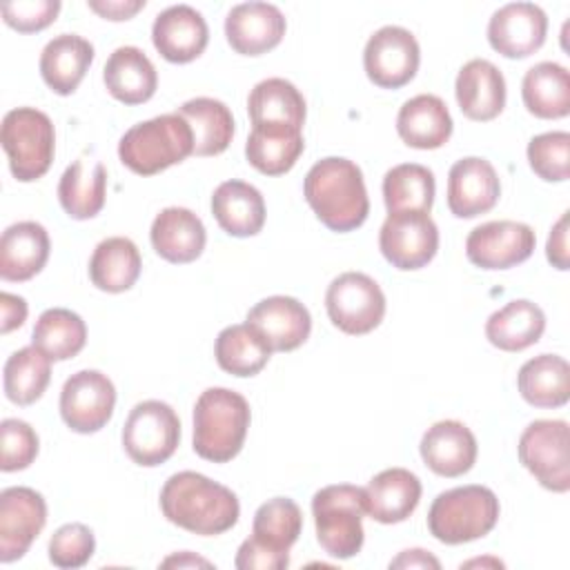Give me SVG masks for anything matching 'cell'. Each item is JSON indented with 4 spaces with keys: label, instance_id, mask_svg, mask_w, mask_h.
Segmentation results:
<instances>
[{
    "label": "cell",
    "instance_id": "obj_3",
    "mask_svg": "<svg viewBox=\"0 0 570 570\" xmlns=\"http://www.w3.org/2000/svg\"><path fill=\"white\" fill-rule=\"evenodd\" d=\"M252 412L243 394L207 387L194 405V452L214 463L232 461L245 443Z\"/></svg>",
    "mask_w": 570,
    "mask_h": 570
},
{
    "label": "cell",
    "instance_id": "obj_53",
    "mask_svg": "<svg viewBox=\"0 0 570 570\" xmlns=\"http://www.w3.org/2000/svg\"><path fill=\"white\" fill-rule=\"evenodd\" d=\"M474 566H492V568H503V561L499 559H472L461 563V568H474Z\"/></svg>",
    "mask_w": 570,
    "mask_h": 570
},
{
    "label": "cell",
    "instance_id": "obj_35",
    "mask_svg": "<svg viewBox=\"0 0 570 570\" xmlns=\"http://www.w3.org/2000/svg\"><path fill=\"white\" fill-rule=\"evenodd\" d=\"M107 198V169L102 163L85 165L73 160L60 176L58 200L73 220H89L100 214Z\"/></svg>",
    "mask_w": 570,
    "mask_h": 570
},
{
    "label": "cell",
    "instance_id": "obj_10",
    "mask_svg": "<svg viewBox=\"0 0 570 570\" xmlns=\"http://www.w3.org/2000/svg\"><path fill=\"white\" fill-rule=\"evenodd\" d=\"M325 309L334 327L361 336L381 325L385 316V294L372 276L343 272L325 292Z\"/></svg>",
    "mask_w": 570,
    "mask_h": 570
},
{
    "label": "cell",
    "instance_id": "obj_46",
    "mask_svg": "<svg viewBox=\"0 0 570 570\" xmlns=\"http://www.w3.org/2000/svg\"><path fill=\"white\" fill-rule=\"evenodd\" d=\"M0 11H2V20L11 29L20 33H36L56 20L60 11V2L58 0H18V2H4Z\"/></svg>",
    "mask_w": 570,
    "mask_h": 570
},
{
    "label": "cell",
    "instance_id": "obj_11",
    "mask_svg": "<svg viewBox=\"0 0 570 570\" xmlns=\"http://www.w3.org/2000/svg\"><path fill=\"white\" fill-rule=\"evenodd\" d=\"M379 249L401 272L421 269L436 256L439 227L430 212L387 214L379 232Z\"/></svg>",
    "mask_w": 570,
    "mask_h": 570
},
{
    "label": "cell",
    "instance_id": "obj_5",
    "mask_svg": "<svg viewBox=\"0 0 570 570\" xmlns=\"http://www.w3.org/2000/svg\"><path fill=\"white\" fill-rule=\"evenodd\" d=\"M499 499L485 485H459L441 492L428 510L430 534L448 546L476 541L499 521Z\"/></svg>",
    "mask_w": 570,
    "mask_h": 570
},
{
    "label": "cell",
    "instance_id": "obj_48",
    "mask_svg": "<svg viewBox=\"0 0 570 570\" xmlns=\"http://www.w3.org/2000/svg\"><path fill=\"white\" fill-rule=\"evenodd\" d=\"M568 214L563 212L559 220L552 225L548 245H546V256L552 263V267L566 272L570 267V254H568Z\"/></svg>",
    "mask_w": 570,
    "mask_h": 570
},
{
    "label": "cell",
    "instance_id": "obj_22",
    "mask_svg": "<svg viewBox=\"0 0 570 570\" xmlns=\"http://www.w3.org/2000/svg\"><path fill=\"white\" fill-rule=\"evenodd\" d=\"M454 94L465 118L488 122L505 107V78L494 62L472 58L459 69Z\"/></svg>",
    "mask_w": 570,
    "mask_h": 570
},
{
    "label": "cell",
    "instance_id": "obj_31",
    "mask_svg": "<svg viewBox=\"0 0 570 570\" xmlns=\"http://www.w3.org/2000/svg\"><path fill=\"white\" fill-rule=\"evenodd\" d=\"M546 330L543 309L528 301L514 298L501 309L492 312L485 321V338L503 352H521L534 345Z\"/></svg>",
    "mask_w": 570,
    "mask_h": 570
},
{
    "label": "cell",
    "instance_id": "obj_2",
    "mask_svg": "<svg viewBox=\"0 0 570 570\" xmlns=\"http://www.w3.org/2000/svg\"><path fill=\"white\" fill-rule=\"evenodd\" d=\"M303 194L316 218L332 232L361 227L370 214V198L361 167L341 156L314 163L303 180Z\"/></svg>",
    "mask_w": 570,
    "mask_h": 570
},
{
    "label": "cell",
    "instance_id": "obj_19",
    "mask_svg": "<svg viewBox=\"0 0 570 570\" xmlns=\"http://www.w3.org/2000/svg\"><path fill=\"white\" fill-rule=\"evenodd\" d=\"M287 22L269 2H240L225 18V38L240 56H261L281 45Z\"/></svg>",
    "mask_w": 570,
    "mask_h": 570
},
{
    "label": "cell",
    "instance_id": "obj_37",
    "mask_svg": "<svg viewBox=\"0 0 570 570\" xmlns=\"http://www.w3.org/2000/svg\"><path fill=\"white\" fill-rule=\"evenodd\" d=\"M214 354L220 370L245 379L256 376L267 365L272 347L252 325L236 323L220 330L216 336Z\"/></svg>",
    "mask_w": 570,
    "mask_h": 570
},
{
    "label": "cell",
    "instance_id": "obj_7",
    "mask_svg": "<svg viewBox=\"0 0 570 570\" xmlns=\"http://www.w3.org/2000/svg\"><path fill=\"white\" fill-rule=\"evenodd\" d=\"M0 142L7 151L9 169L20 183L42 178L53 163V122L36 107H16L7 111L0 127Z\"/></svg>",
    "mask_w": 570,
    "mask_h": 570
},
{
    "label": "cell",
    "instance_id": "obj_36",
    "mask_svg": "<svg viewBox=\"0 0 570 570\" xmlns=\"http://www.w3.org/2000/svg\"><path fill=\"white\" fill-rule=\"evenodd\" d=\"M180 114L194 134V156H218L234 138V116L229 107L216 98H191L183 102Z\"/></svg>",
    "mask_w": 570,
    "mask_h": 570
},
{
    "label": "cell",
    "instance_id": "obj_4",
    "mask_svg": "<svg viewBox=\"0 0 570 570\" xmlns=\"http://www.w3.org/2000/svg\"><path fill=\"white\" fill-rule=\"evenodd\" d=\"M187 156H194V134L176 111L129 127L118 142L120 163L138 176H154Z\"/></svg>",
    "mask_w": 570,
    "mask_h": 570
},
{
    "label": "cell",
    "instance_id": "obj_45",
    "mask_svg": "<svg viewBox=\"0 0 570 570\" xmlns=\"http://www.w3.org/2000/svg\"><path fill=\"white\" fill-rule=\"evenodd\" d=\"M0 470L18 472L29 468L38 456V434L36 430L20 419H4L0 423Z\"/></svg>",
    "mask_w": 570,
    "mask_h": 570
},
{
    "label": "cell",
    "instance_id": "obj_34",
    "mask_svg": "<svg viewBox=\"0 0 570 570\" xmlns=\"http://www.w3.org/2000/svg\"><path fill=\"white\" fill-rule=\"evenodd\" d=\"M517 387L534 407H561L570 399V365L559 354H539L521 365Z\"/></svg>",
    "mask_w": 570,
    "mask_h": 570
},
{
    "label": "cell",
    "instance_id": "obj_23",
    "mask_svg": "<svg viewBox=\"0 0 570 570\" xmlns=\"http://www.w3.org/2000/svg\"><path fill=\"white\" fill-rule=\"evenodd\" d=\"M154 252L167 263L196 261L207 243L203 220L187 207H165L156 214L149 229Z\"/></svg>",
    "mask_w": 570,
    "mask_h": 570
},
{
    "label": "cell",
    "instance_id": "obj_50",
    "mask_svg": "<svg viewBox=\"0 0 570 570\" xmlns=\"http://www.w3.org/2000/svg\"><path fill=\"white\" fill-rule=\"evenodd\" d=\"M0 334H9L20 327L27 318V303L22 296L2 292L0 294Z\"/></svg>",
    "mask_w": 570,
    "mask_h": 570
},
{
    "label": "cell",
    "instance_id": "obj_40",
    "mask_svg": "<svg viewBox=\"0 0 570 570\" xmlns=\"http://www.w3.org/2000/svg\"><path fill=\"white\" fill-rule=\"evenodd\" d=\"M85 343L87 325L76 312L67 307L45 309L31 332V345L42 350L51 361L73 358L80 354Z\"/></svg>",
    "mask_w": 570,
    "mask_h": 570
},
{
    "label": "cell",
    "instance_id": "obj_44",
    "mask_svg": "<svg viewBox=\"0 0 570 570\" xmlns=\"http://www.w3.org/2000/svg\"><path fill=\"white\" fill-rule=\"evenodd\" d=\"M96 552V539L85 523L60 525L49 541V561L56 568H82Z\"/></svg>",
    "mask_w": 570,
    "mask_h": 570
},
{
    "label": "cell",
    "instance_id": "obj_26",
    "mask_svg": "<svg viewBox=\"0 0 570 570\" xmlns=\"http://www.w3.org/2000/svg\"><path fill=\"white\" fill-rule=\"evenodd\" d=\"M365 490V510L379 523L405 521L421 501V481L405 468H387L370 479Z\"/></svg>",
    "mask_w": 570,
    "mask_h": 570
},
{
    "label": "cell",
    "instance_id": "obj_17",
    "mask_svg": "<svg viewBox=\"0 0 570 570\" xmlns=\"http://www.w3.org/2000/svg\"><path fill=\"white\" fill-rule=\"evenodd\" d=\"M272 347V352H292L301 347L312 332L309 309L294 296H267L258 301L245 318Z\"/></svg>",
    "mask_w": 570,
    "mask_h": 570
},
{
    "label": "cell",
    "instance_id": "obj_24",
    "mask_svg": "<svg viewBox=\"0 0 570 570\" xmlns=\"http://www.w3.org/2000/svg\"><path fill=\"white\" fill-rule=\"evenodd\" d=\"M49 234L36 220L9 225L0 238V278L22 283L33 278L49 258Z\"/></svg>",
    "mask_w": 570,
    "mask_h": 570
},
{
    "label": "cell",
    "instance_id": "obj_43",
    "mask_svg": "<svg viewBox=\"0 0 570 570\" xmlns=\"http://www.w3.org/2000/svg\"><path fill=\"white\" fill-rule=\"evenodd\" d=\"M530 169L548 183H563L570 176V134L546 131L528 142Z\"/></svg>",
    "mask_w": 570,
    "mask_h": 570
},
{
    "label": "cell",
    "instance_id": "obj_9",
    "mask_svg": "<svg viewBox=\"0 0 570 570\" xmlns=\"http://www.w3.org/2000/svg\"><path fill=\"white\" fill-rule=\"evenodd\" d=\"M519 461L552 492L570 490V430L561 419L532 421L519 436Z\"/></svg>",
    "mask_w": 570,
    "mask_h": 570
},
{
    "label": "cell",
    "instance_id": "obj_8",
    "mask_svg": "<svg viewBox=\"0 0 570 570\" xmlns=\"http://www.w3.org/2000/svg\"><path fill=\"white\" fill-rule=\"evenodd\" d=\"M180 419L165 401H140L129 410L122 425V448L127 456L142 468L165 463L178 448Z\"/></svg>",
    "mask_w": 570,
    "mask_h": 570
},
{
    "label": "cell",
    "instance_id": "obj_42",
    "mask_svg": "<svg viewBox=\"0 0 570 570\" xmlns=\"http://www.w3.org/2000/svg\"><path fill=\"white\" fill-rule=\"evenodd\" d=\"M301 530L303 512L289 497H274L261 503L254 512L252 537L274 550L289 552V548L298 541Z\"/></svg>",
    "mask_w": 570,
    "mask_h": 570
},
{
    "label": "cell",
    "instance_id": "obj_18",
    "mask_svg": "<svg viewBox=\"0 0 570 570\" xmlns=\"http://www.w3.org/2000/svg\"><path fill=\"white\" fill-rule=\"evenodd\" d=\"M501 196V183L490 160L465 156L450 167L448 207L456 218H476L490 212Z\"/></svg>",
    "mask_w": 570,
    "mask_h": 570
},
{
    "label": "cell",
    "instance_id": "obj_25",
    "mask_svg": "<svg viewBox=\"0 0 570 570\" xmlns=\"http://www.w3.org/2000/svg\"><path fill=\"white\" fill-rule=\"evenodd\" d=\"M305 149L301 127L285 122H261L252 125L249 138L245 142L247 163L265 174L281 176L287 174Z\"/></svg>",
    "mask_w": 570,
    "mask_h": 570
},
{
    "label": "cell",
    "instance_id": "obj_51",
    "mask_svg": "<svg viewBox=\"0 0 570 570\" xmlns=\"http://www.w3.org/2000/svg\"><path fill=\"white\" fill-rule=\"evenodd\" d=\"M390 568H403V570H425V568H432V570H439L441 568V561L436 557H432L428 550H421V548H412V550H403L399 557H394L390 561Z\"/></svg>",
    "mask_w": 570,
    "mask_h": 570
},
{
    "label": "cell",
    "instance_id": "obj_38",
    "mask_svg": "<svg viewBox=\"0 0 570 570\" xmlns=\"http://www.w3.org/2000/svg\"><path fill=\"white\" fill-rule=\"evenodd\" d=\"M247 114L252 125L285 122L303 129L307 107L296 85L285 78H265L249 91Z\"/></svg>",
    "mask_w": 570,
    "mask_h": 570
},
{
    "label": "cell",
    "instance_id": "obj_28",
    "mask_svg": "<svg viewBox=\"0 0 570 570\" xmlns=\"http://www.w3.org/2000/svg\"><path fill=\"white\" fill-rule=\"evenodd\" d=\"M102 80L107 91L125 105L147 102L158 87V73L154 62L142 49L131 45L111 51L102 69Z\"/></svg>",
    "mask_w": 570,
    "mask_h": 570
},
{
    "label": "cell",
    "instance_id": "obj_33",
    "mask_svg": "<svg viewBox=\"0 0 570 570\" xmlns=\"http://www.w3.org/2000/svg\"><path fill=\"white\" fill-rule=\"evenodd\" d=\"M525 109L543 120L566 118L570 114V73L563 65L543 60L530 67L521 82Z\"/></svg>",
    "mask_w": 570,
    "mask_h": 570
},
{
    "label": "cell",
    "instance_id": "obj_52",
    "mask_svg": "<svg viewBox=\"0 0 570 570\" xmlns=\"http://www.w3.org/2000/svg\"><path fill=\"white\" fill-rule=\"evenodd\" d=\"M163 568H212V563L203 557H196L194 552H178V554H171L167 557L163 563Z\"/></svg>",
    "mask_w": 570,
    "mask_h": 570
},
{
    "label": "cell",
    "instance_id": "obj_41",
    "mask_svg": "<svg viewBox=\"0 0 570 570\" xmlns=\"http://www.w3.org/2000/svg\"><path fill=\"white\" fill-rule=\"evenodd\" d=\"M51 381V358L36 345L20 347L4 363V394L16 405L36 403Z\"/></svg>",
    "mask_w": 570,
    "mask_h": 570
},
{
    "label": "cell",
    "instance_id": "obj_21",
    "mask_svg": "<svg viewBox=\"0 0 570 570\" xmlns=\"http://www.w3.org/2000/svg\"><path fill=\"white\" fill-rule=\"evenodd\" d=\"M423 463L439 476H461L472 470L476 461V439L472 430L454 419L436 421L425 430L419 443Z\"/></svg>",
    "mask_w": 570,
    "mask_h": 570
},
{
    "label": "cell",
    "instance_id": "obj_30",
    "mask_svg": "<svg viewBox=\"0 0 570 570\" xmlns=\"http://www.w3.org/2000/svg\"><path fill=\"white\" fill-rule=\"evenodd\" d=\"M396 131L407 147L439 149L452 136V116L439 96L419 94L399 109Z\"/></svg>",
    "mask_w": 570,
    "mask_h": 570
},
{
    "label": "cell",
    "instance_id": "obj_29",
    "mask_svg": "<svg viewBox=\"0 0 570 570\" xmlns=\"http://www.w3.org/2000/svg\"><path fill=\"white\" fill-rule=\"evenodd\" d=\"M212 214L225 234L247 238L265 225V200L254 185L232 178L214 189Z\"/></svg>",
    "mask_w": 570,
    "mask_h": 570
},
{
    "label": "cell",
    "instance_id": "obj_14",
    "mask_svg": "<svg viewBox=\"0 0 570 570\" xmlns=\"http://www.w3.org/2000/svg\"><path fill=\"white\" fill-rule=\"evenodd\" d=\"M534 229L519 220H490L465 238V256L481 269H510L534 252Z\"/></svg>",
    "mask_w": 570,
    "mask_h": 570
},
{
    "label": "cell",
    "instance_id": "obj_12",
    "mask_svg": "<svg viewBox=\"0 0 570 570\" xmlns=\"http://www.w3.org/2000/svg\"><path fill=\"white\" fill-rule=\"evenodd\" d=\"M421 62V49L412 31L396 24L376 29L363 49V69L381 89H399L407 85Z\"/></svg>",
    "mask_w": 570,
    "mask_h": 570
},
{
    "label": "cell",
    "instance_id": "obj_39",
    "mask_svg": "<svg viewBox=\"0 0 570 570\" xmlns=\"http://www.w3.org/2000/svg\"><path fill=\"white\" fill-rule=\"evenodd\" d=\"M434 174L425 165H394L383 176V200L387 214L394 212H430L434 203Z\"/></svg>",
    "mask_w": 570,
    "mask_h": 570
},
{
    "label": "cell",
    "instance_id": "obj_15",
    "mask_svg": "<svg viewBox=\"0 0 570 570\" xmlns=\"http://www.w3.org/2000/svg\"><path fill=\"white\" fill-rule=\"evenodd\" d=\"M45 523L47 503L40 492L27 485L4 488L0 492V561L22 559Z\"/></svg>",
    "mask_w": 570,
    "mask_h": 570
},
{
    "label": "cell",
    "instance_id": "obj_13",
    "mask_svg": "<svg viewBox=\"0 0 570 570\" xmlns=\"http://www.w3.org/2000/svg\"><path fill=\"white\" fill-rule=\"evenodd\" d=\"M116 405V387L111 379L98 370H80L71 374L60 390V416L69 430L94 434L102 430Z\"/></svg>",
    "mask_w": 570,
    "mask_h": 570
},
{
    "label": "cell",
    "instance_id": "obj_47",
    "mask_svg": "<svg viewBox=\"0 0 570 570\" xmlns=\"http://www.w3.org/2000/svg\"><path fill=\"white\" fill-rule=\"evenodd\" d=\"M234 566L238 570H285L289 566V552L274 550L256 537H247L236 552Z\"/></svg>",
    "mask_w": 570,
    "mask_h": 570
},
{
    "label": "cell",
    "instance_id": "obj_16",
    "mask_svg": "<svg viewBox=\"0 0 570 570\" xmlns=\"http://www.w3.org/2000/svg\"><path fill=\"white\" fill-rule=\"evenodd\" d=\"M548 16L534 2H508L488 22L490 47L505 58H528L546 42Z\"/></svg>",
    "mask_w": 570,
    "mask_h": 570
},
{
    "label": "cell",
    "instance_id": "obj_32",
    "mask_svg": "<svg viewBox=\"0 0 570 570\" xmlns=\"http://www.w3.org/2000/svg\"><path fill=\"white\" fill-rule=\"evenodd\" d=\"M142 258L136 243L127 236H109L100 240L89 258L91 283L109 294L127 292L136 285Z\"/></svg>",
    "mask_w": 570,
    "mask_h": 570
},
{
    "label": "cell",
    "instance_id": "obj_1",
    "mask_svg": "<svg viewBox=\"0 0 570 570\" xmlns=\"http://www.w3.org/2000/svg\"><path fill=\"white\" fill-rule=\"evenodd\" d=\"M160 510L169 523L200 537L223 534L240 517L238 497L227 485L194 470L176 472L165 481Z\"/></svg>",
    "mask_w": 570,
    "mask_h": 570
},
{
    "label": "cell",
    "instance_id": "obj_27",
    "mask_svg": "<svg viewBox=\"0 0 570 570\" xmlns=\"http://www.w3.org/2000/svg\"><path fill=\"white\" fill-rule=\"evenodd\" d=\"M91 62L94 45L89 40L78 33H60L40 53V76L53 94L69 96L78 89Z\"/></svg>",
    "mask_w": 570,
    "mask_h": 570
},
{
    "label": "cell",
    "instance_id": "obj_20",
    "mask_svg": "<svg viewBox=\"0 0 570 570\" xmlns=\"http://www.w3.org/2000/svg\"><path fill=\"white\" fill-rule=\"evenodd\" d=\"M151 42L165 60L185 65L205 51L209 29L200 11L189 4H174L156 16L151 24Z\"/></svg>",
    "mask_w": 570,
    "mask_h": 570
},
{
    "label": "cell",
    "instance_id": "obj_49",
    "mask_svg": "<svg viewBox=\"0 0 570 570\" xmlns=\"http://www.w3.org/2000/svg\"><path fill=\"white\" fill-rule=\"evenodd\" d=\"M87 7L105 20L120 22L134 18L140 9H145V0H89Z\"/></svg>",
    "mask_w": 570,
    "mask_h": 570
},
{
    "label": "cell",
    "instance_id": "obj_6",
    "mask_svg": "<svg viewBox=\"0 0 570 570\" xmlns=\"http://www.w3.org/2000/svg\"><path fill=\"white\" fill-rule=\"evenodd\" d=\"M316 541L334 559H352L361 552L365 532V490L352 483L321 488L312 497Z\"/></svg>",
    "mask_w": 570,
    "mask_h": 570
}]
</instances>
